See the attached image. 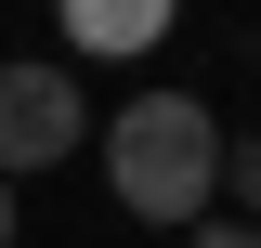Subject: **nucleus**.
I'll return each mask as SVG.
<instances>
[{"instance_id":"obj_6","label":"nucleus","mask_w":261,"mask_h":248,"mask_svg":"<svg viewBox=\"0 0 261 248\" xmlns=\"http://www.w3.org/2000/svg\"><path fill=\"white\" fill-rule=\"evenodd\" d=\"M13 235H27V209H13V183H0V248H13Z\"/></svg>"},{"instance_id":"obj_2","label":"nucleus","mask_w":261,"mask_h":248,"mask_svg":"<svg viewBox=\"0 0 261 248\" xmlns=\"http://www.w3.org/2000/svg\"><path fill=\"white\" fill-rule=\"evenodd\" d=\"M79 131H92L79 65H53V53H13V65H0V183H27V170H53V157H79Z\"/></svg>"},{"instance_id":"obj_4","label":"nucleus","mask_w":261,"mask_h":248,"mask_svg":"<svg viewBox=\"0 0 261 248\" xmlns=\"http://www.w3.org/2000/svg\"><path fill=\"white\" fill-rule=\"evenodd\" d=\"M157 13H79V53H144Z\"/></svg>"},{"instance_id":"obj_1","label":"nucleus","mask_w":261,"mask_h":248,"mask_svg":"<svg viewBox=\"0 0 261 248\" xmlns=\"http://www.w3.org/2000/svg\"><path fill=\"white\" fill-rule=\"evenodd\" d=\"M105 196L130 222H157V235H196V222L222 209V118L196 92H118L105 105Z\"/></svg>"},{"instance_id":"obj_5","label":"nucleus","mask_w":261,"mask_h":248,"mask_svg":"<svg viewBox=\"0 0 261 248\" xmlns=\"http://www.w3.org/2000/svg\"><path fill=\"white\" fill-rule=\"evenodd\" d=\"M183 248H261V235H248V222H222V209H209V222H196Z\"/></svg>"},{"instance_id":"obj_3","label":"nucleus","mask_w":261,"mask_h":248,"mask_svg":"<svg viewBox=\"0 0 261 248\" xmlns=\"http://www.w3.org/2000/svg\"><path fill=\"white\" fill-rule=\"evenodd\" d=\"M222 222H248V235H261V131H248V144H222Z\"/></svg>"}]
</instances>
